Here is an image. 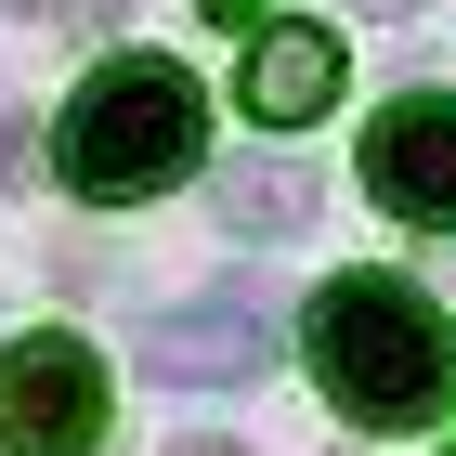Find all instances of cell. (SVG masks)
Segmentation results:
<instances>
[{"mask_svg": "<svg viewBox=\"0 0 456 456\" xmlns=\"http://www.w3.org/2000/svg\"><path fill=\"white\" fill-rule=\"evenodd\" d=\"M209 157V92L170 66V53H118V66L78 78L66 131H53V170L92 196V209H131L157 183H183Z\"/></svg>", "mask_w": 456, "mask_h": 456, "instance_id": "obj_1", "label": "cell"}, {"mask_svg": "<svg viewBox=\"0 0 456 456\" xmlns=\"http://www.w3.org/2000/svg\"><path fill=\"white\" fill-rule=\"evenodd\" d=\"M300 339H314V379H326V404H339L352 430H418L430 404L456 391L444 314H430L418 287H391V274H339Z\"/></svg>", "mask_w": 456, "mask_h": 456, "instance_id": "obj_2", "label": "cell"}, {"mask_svg": "<svg viewBox=\"0 0 456 456\" xmlns=\"http://www.w3.org/2000/svg\"><path fill=\"white\" fill-rule=\"evenodd\" d=\"M0 444L13 456H92L105 444V365L78 339H53V326L13 339L0 352Z\"/></svg>", "mask_w": 456, "mask_h": 456, "instance_id": "obj_3", "label": "cell"}, {"mask_svg": "<svg viewBox=\"0 0 456 456\" xmlns=\"http://www.w3.org/2000/svg\"><path fill=\"white\" fill-rule=\"evenodd\" d=\"M274 326H287V314H274V287L222 274V287H196V300L143 339V365H157L170 391H235V379H261V365H274Z\"/></svg>", "mask_w": 456, "mask_h": 456, "instance_id": "obj_4", "label": "cell"}, {"mask_svg": "<svg viewBox=\"0 0 456 456\" xmlns=\"http://www.w3.org/2000/svg\"><path fill=\"white\" fill-rule=\"evenodd\" d=\"M365 196L456 235V92H404V105H379V131H365Z\"/></svg>", "mask_w": 456, "mask_h": 456, "instance_id": "obj_5", "label": "cell"}, {"mask_svg": "<svg viewBox=\"0 0 456 456\" xmlns=\"http://www.w3.org/2000/svg\"><path fill=\"white\" fill-rule=\"evenodd\" d=\"M339 105V39L326 27H261L248 39V118H274V131H300V118Z\"/></svg>", "mask_w": 456, "mask_h": 456, "instance_id": "obj_6", "label": "cell"}, {"mask_svg": "<svg viewBox=\"0 0 456 456\" xmlns=\"http://www.w3.org/2000/svg\"><path fill=\"white\" fill-rule=\"evenodd\" d=\"M222 222H235V235H300V222H314V170H300V157H235V170H222Z\"/></svg>", "mask_w": 456, "mask_h": 456, "instance_id": "obj_7", "label": "cell"}, {"mask_svg": "<svg viewBox=\"0 0 456 456\" xmlns=\"http://www.w3.org/2000/svg\"><path fill=\"white\" fill-rule=\"evenodd\" d=\"M170 456H235V444H170Z\"/></svg>", "mask_w": 456, "mask_h": 456, "instance_id": "obj_8", "label": "cell"}, {"mask_svg": "<svg viewBox=\"0 0 456 456\" xmlns=\"http://www.w3.org/2000/svg\"><path fill=\"white\" fill-rule=\"evenodd\" d=\"M365 13H418V0H365Z\"/></svg>", "mask_w": 456, "mask_h": 456, "instance_id": "obj_9", "label": "cell"}, {"mask_svg": "<svg viewBox=\"0 0 456 456\" xmlns=\"http://www.w3.org/2000/svg\"><path fill=\"white\" fill-rule=\"evenodd\" d=\"M209 13H261V0H209Z\"/></svg>", "mask_w": 456, "mask_h": 456, "instance_id": "obj_10", "label": "cell"}, {"mask_svg": "<svg viewBox=\"0 0 456 456\" xmlns=\"http://www.w3.org/2000/svg\"><path fill=\"white\" fill-rule=\"evenodd\" d=\"M0 13H39V0H0Z\"/></svg>", "mask_w": 456, "mask_h": 456, "instance_id": "obj_11", "label": "cell"}, {"mask_svg": "<svg viewBox=\"0 0 456 456\" xmlns=\"http://www.w3.org/2000/svg\"><path fill=\"white\" fill-rule=\"evenodd\" d=\"M0 157H13V131H0Z\"/></svg>", "mask_w": 456, "mask_h": 456, "instance_id": "obj_12", "label": "cell"}]
</instances>
